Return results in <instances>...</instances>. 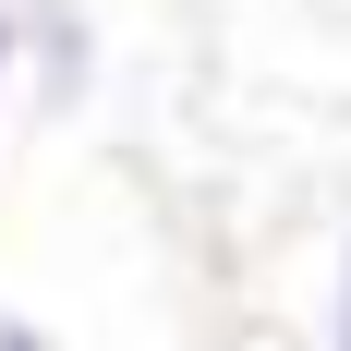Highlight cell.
<instances>
[{
    "label": "cell",
    "mask_w": 351,
    "mask_h": 351,
    "mask_svg": "<svg viewBox=\"0 0 351 351\" xmlns=\"http://www.w3.org/2000/svg\"><path fill=\"white\" fill-rule=\"evenodd\" d=\"M12 85L49 121H73L97 97V12L85 0H12Z\"/></svg>",
    "instance_id": "obj_1"
},
{
    "label": "cell",
    "mask_w": 351,
    "mask_h": 351,
    "mask_svg": "<svg viewBox=\"0 0 351 351\" xmlns=\"http://www.w3.org/2000/svg\"><path fill=\"white\" fill-rule=\"evenodd\" d=\"M315 351H351V230L327 254V303H315Z\"/></svg>",
    "instance_id": "obj_2"
},
{
    "label": "cell",
    "mask_w": 351,
    "mask_h": 351,
    "mask_svg": "<svg viewBox=\"0 0 351 351\" xmlns=\"http://www.w3.org/2000/svg\"><path fill=\"white\" fill-rule=\"evenodd\" d=\"M0 351H61V339H49L36 315H0Z\"/></svg>",
    "instance_id": "obj_3"
},
{
    "label": "cell",
    "mask_w": 351,
    "mask_h": 351,
    "mask_svg": "<svg viewBox=\"0 0 351 351\" xmlns=\"http://www.w3.org/2000/svg\"><path fill=\"white\" fill-rule=\"evenodd\" d=\"M0 97H12V0H0Z\"/></svg>",
    "instance_id": "obj_4"
}]
</instances>
